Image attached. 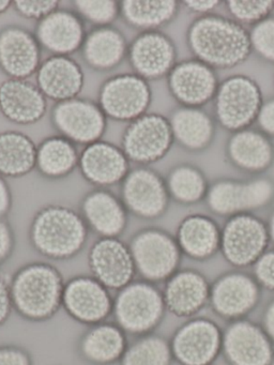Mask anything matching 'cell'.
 <instances>
[{
	"label": "cell",
	"instance_id": "6da1fadb",
	"mask_svg": "<svg viewBox=\"0 0 274 365\" xmlns=\"http://www.w3.org/2000/svg\"><path fill=\"white\" fill-rule=\"evenodd\" d=\"M186 44L195 59L214 70L241 66L253 53L248 29L215 14L198 16L191 23Z\"/></svg>",
	"mask_w": 274,
	"mask_h": 365
},
{
	"label": "cell",
	"instance_id": "7a4b0ae2",
	"mask_svg": "<svg viewBox=\"0 0 274 365\" xmlns=\"http://www.w3.org/2000/svg\"><path fill=\"white\" fill-rule=\"evenodd\" d=\"M89 230L81 213L70 207L49 205L32 217L29 241L44 257L68 260L85 247Z\"/></svg>",
	"mask_w": 274,
	"mask_h": 365
},
{
	"label": "cell",
	"instance_id": "3957f363",
	"mask_svg": "<svg viewBox=\"0 0 274 365\" xmlns=\"http://www.w3.org/2000/svg\"><path fill=\"white\" fill-rule=\"evenodd\" d=\"M64 285L61 273L53 264H25L10 282L13 309L30 322L51 319L62 307Z\"/></svg>",
	"mask_w": 274,
	"mask_h": 365
},
{
	"label": "cell",
	"instance_id": "277c9868",
	"mask_svg": "<svg viewBox=\"0 0 274 365\" xmlns=\"http://www.w3.org/2000/svg\"><path fill=\"white\" fill-rule=\"evenodd\" d=\"M263 103L258 83L250 76L235 74L218 85L213 99L214 119L226 131H241L256 123Z\"/></svg>",
	"mask_w": 274,
	"mask_h": 365
},
{
	"label": "cell",
	"instance_id": "5b68a950",
	"mask_svg": "<svg viewBox=\"0 0 274 365\" xmlns=\"http://www.w3.org/2000/svg\"><path fill=\"white\" fill-rule=\"evenodd\" d=\"M163 292L153 283L133 281L118 290L113 299V315L124 332L146 334L153 330L164 316Z\"/></svg>",
	"mask_w": 274,
	"mask_h": 365
},
{
	"label": "cell",
	"instance_id": "8992f818",
	"mask_svg": "<svg viewBox=\"0 0 274 365\" xmlns=\"http://www.w3.org/2000/svg\"><path fill=\"white\" fill-rule=\"evenodd\" d=\"M131 253L136 272L143 279L156 283L167 281L177 272L182 252L176 237L158 227H146L131 239Z\"/></svg>",
	"mask_w": 274,
	"mask_h": 365
},
{
	"label": "cell",
	"instance_id": "52a82bcc",
	"mask_svg": "<svg viewBox=\"0 0 274 365\" xmlns=\"http://www.w3.org/2000/svg\"><path fill=\"white\" fill-rule=\"evenodd\" d=\"M206 202L220 217L252 213L269 206L274 200V181L259 176L250 180L220 179L209 185Z\"/></svg>",
	"mask_w": 274,
	"mask_h": 365
},
{
	"label": "cell",
	"instance_id": "ba28073f",
	"mask_svg": "<svg viewBox=\"0 0 274 365\" xmlns=\"http://www.w3.org/2000/svg\"><path fill=\"white\" fill-rule=\"evenodd\" d=\"M173 143L168 117L146 113L128 123L122 134L121 149L128 161L148 166L164 159Z\"/></svg>",
	"mask_w": 274,
	"mask_h": 365
},
{
	"label": "cell",
	"instance_id": "9c48e42d",
	"mask_svg": "<svg viewBox=\"0 0 274 365\" xmlns=\"http://www.w3.org/2000/svg\"><path fill=\"white\" fill-rule=\"evenodd\" d=\"M152 89L145 78L133 73L111 76L101 85L98 104L107 118L128 123L147 113Z\"/></svg>",
	"mask_w": 274,
	"mask_h": 365
},
{
	"label": "cell",
	"instance_id": "30bf717a",
	"mask_svg": "<svg viewBox=\"0 0 274 365\" xmlns=\"http://www.w3.org/2000/svg\"><path fill=\"white\" fill-rule=\"evenodd\" d=\"M107 119L98 102L83 98L57 102L51 110V125L59 135L83 146L101 140Z\"/></svg>",
	"mask_w": 274,
	"mask_h": 365
},
{
	"label": "cell",
	"instance_id": "8fae6325",
	"mask_svg": "<svg viewBox=\"0 0 274 365\" xmlns=\"http://www.w3.org/2000/svg\"><path fill=\"white\" fill-rule=\"evenodd\" d=\"M122 202L126 210L143 220H156L168 209L166 181L148 166L133 168L121 182Z\"/></svg>",
	"mask_w": 274,
	"mask_h": 365
},
{
	"label": "cell",
	"instance_id": "7c38bea8",
	"mask_svg": "<svg viewBox=\"0 0 274 365\" xmlns=\"http://www.w3.org/2000/svg\"><path fill=\"white\" fill-rule=\"evenodd\" d=\"M270 237L268 226L253 213L229 217L220 235V250L235 266L255 264L267 251Z\"/></svg>",
	"mask_w": 274,
	"mask_h": 365
},
{
	"label": "cell",
	"instance_id": "4fadbf2b",
	"mask_svg": "<svg viewBox=\"0 0 274 365\" xmlns=\"http://www.w3.org/2000/svg\"><path fill=\"white\" fill-rule=\"evenodd\" d=\"M177 57L175 42L161 31H141L128 44L131 68L148 82L167 78L177 63Z\"/></svg>",
	"mask_w": 274,
	"mask_h": 365
},
{
	"label": "cell",
	"instance_id": "5bb4252c",
	"mask_svg": "<svg viewBox=\"0 0 274 365\" xmlns=\"http://www.w3.org/2000/svg\"><path fill=\"white\" fill-rule=\"evenodd\" d=\"M62 307L74 320L98 324L113 313V299L108 288L92 275H77L64 285Z\"/></svg>",
	"mask_w": 274,
	"mask_h": 365
},
{
	"label": "cell",
	"instance_id": "9a60e30c",
	"mask_svg": "<svg viewBox=\"0 0 274 365\" xmlns=\"http://www.w3.org/2000/svg\"><path fill=\"white\" fill-rule=\"evenodd\" d=\"M218 85L215 70L195 58L176 63L167 76L169 93L186 108H203L213 101Z\"/></svg>",
	"mask_w": 274,
	"mask_h": 365
},
{
	"label": "cell",
	"instance_id": "2e32d148",
	"mask_svg": "<svg viewBox=\"0 0 274 365\" xmlns=\"http://www.w3.org/2000/svg\"><path fill=\"white\" fill-rule=\"evenodd\" d=\"M88 262L92 277L109 290H120L136 274L130 247L119 238H98L90 247Z\"/></svg>",
	"mask_w": 274,
	"mask_h": 365
},
{
	"label": "cell",
	"instance_id": "e0dca14e",
	"mask_svg": "<svg viewBox=\"0 0 274 365\" xmlns=\"http://www.w3.org/2000/svg\"><path fill=\"white\" fill-rule=\"evenodd\" d=\"M40 43L34 33L17 25L0 29V70L8 78L28 80L41 63Z\"/></svg>",
	"mask_w": 274,
	"mask_h": 365
},
{
	"label": "cell",
	"instance_id": "ac0fdd59",
	"mask_svg": "<svg viewBox=\"0 0 274 365\" xmlns=\"http://www.w3.org/2000/svg\"><path fill=\"white\" fill-rule=\"evenodd\" d=\"M223 337L211 320L197 318L184 324L171 343L173 356L183 365H209L218 356Z\"/></svg>",
	"mask_w": 274,
	"mask_h": 365
},
{
	"label": "cell",
	"instance_id": "d6986e66",
	"mask_svg": "<svg viewBox=\"0 0 274 365\" xmlns=\"http://www.w3.org/2000/svg\"><path fill=\"white\" fill-rule=\"evenodd\" d=\"M34 36L45 48L57 56H71L81 50L87 31L85 22L74 10L58 9L36 22Z\"/></svg>",
	"mask_w": 274,
	"mask_h": 365
},
{
	"label": "cell",
	"instance_id": "ffe728a7",
	"mask_svg": "<svg viewBox=\"0 0 274 365\" xmlns=\"http://www.w3.org/2000/svg\"><path fill=\"white\" fill-rule=\"evenodd\" d=\"M78 168L88 182L103 189L121 183L131 170L121 147L104 140L85 146L79 153Z\"/></svg>",
	"mask_w": 274,
	"mask_h": 365
},
{
	"label": "cell",
	"instance_id": "44dd1931",
	"mask_svg": "<svg viewBox=\"0 0 274 365\" xmlns=\"http://www.w3.org/2000/svg\"><path fill=\"white\" fill-rule=\"evenodd\" d=\"M223 347L233 365H270L273 347L265 330L245 320L233 322L223 336Z\"/></svg>",
	"mask_w": 274,
	"mask_h": 365
},
{
	"label": "cell",
	"instance_id": "7402d4cb",
	"mask_svg": "<svg viewBox=\"0 0 274 365\" xmlns=\"http://www.w3.org/2000/svg\"><path fill=\"white\" fill-rule=\"evenodd\" d=\"M79 213L89 230L100 238H119L128 226V211L121 198L103 187L83 196Z\"/></svg>",
	"mask_w": 274,
	"mask_h": 365
},
{
	"label": "cell",
	"instance_id": "603a6c76",
	"mask_svg": "<svg viewBox=\"0 0 274 365\" xmlns=\"http://www.w3.org/2000/svg\"><path fill=\"white\" fill-rule=\"evenodd\" d=\"M0 112L15 125H34L46 114L47 99L30 81L8 78L0 84Z\"/></svg>",
	"mask_w": 274,
	"mask_h": 365
},
{
	"label": "cell",
	"instance_id": "cb8c5ba5",
	"mask_svg": "<svg viewBox=\"0 0 274 365\" xmlns=\"http://www.w3.org/2000/svg\"><path fill=\"white\" fill-rule=\"evenodd\" d=\"M36 81L46 99L57 103L78 97L85 76L81 65L72 57L51 55L41 63Z\"/></svg>",
	"mask_w": 274,
	"mask_h": 365
},
{
	"label": "cell",
	"instance_id": "d4e9b609",
	"mask_svg": "<svg viewBox=\"0 0 274 365\" xmlns=\"http://www.w3.org/2000/svg\"><path fill=\"white\" fill-rule=\"evenodd\" d=\"M225 153L233 168L250 174H263L274 163L273 142L260 130L253 128L231 133Z\"/></svg>",
	"mask_w": 274,
	"mask_h": 365
},
{
	"label": "cell",
	"instance_id": "484cf974",
	"mask_svg": "<svg viewBox=\"0 0 274 365\" xmlns=\"http://www.w3.org/2000/svg\"><path fill=\"white\" fill-rule=\"evenodd\" d=\"M259 287L243 273H229L220 277L210 292L216 313L227 318H239L256 305Z\"/></svg>",
	"mask_w": 274,
	"mask_h": 365
},
{
	"label": "cell",
	"instance_id": "4316f807",
	"mask_svg": "<svg viewBox=\"0 0 274 365\" xmlns=\"http://www.w3.org/2000/svg\"><path fill=\"white\" fill-rule=\"evenodd\" d=\"M210 292L209 285L201 273L182 270L167 279L163 298L167 311L179 317H190L201 311Z\"/></svg>",
	"mask_w": 274,
	"mask_h": 365
},
{
	"label": "cell",
	"instance_id": "83f0119b",
	"mask_svg": "<svg viewBox=\"0 0 274 365\" xmlns=\"http://www.w3.org/2000/svg\"><path fill=\"white\" fill-rule=\"evenodd\" d=\"M81 51L88 67L107 72L121 65L128 57V43L123 33L113 25L93 27L87 33Z\"/></svg>",
	"mask_w": 274,
	"mask_h": 365
},
{
	"label": "cell",
	"instance_id": "f1b7e54d",
	"mask_svg": "<svg viewBox=\"0 0 274 365\" xmlns=\"http://www.w3.org/2000/svg\"><path fill=\"white\" fill-rule=\"evenodd\" d=\"M173 140L190 153L207 150L215 138V121L201 108L179 106L168 117Z\"/></svg>",
	"mask_w": 274,
	"mask_h": 365
},
{
	"label": "cell",
	"instance_id": "f546056e",
	"mask_svg": "<svg viewBox=\"0 0 274 365\" xmlns=\"http://www.w3.org/2000/svg\"><path fill=\"white\" fill-rule=\"evenodd\" d=\"M222 230L212 217L191 215L180 222L176 240L182 253L193 259H207L220 249Z\"/></svg>",
	"mask_w": 274,
	"mask_h": 365
},
{
	"label": "cell",
	"instance_id": "4dcf8cb0",
	"mask_svg": "<svg viewBox=\"0 0 274 365\" xmlns=\"http://www.w3.org/2000/svg\"><path fill=\"white\" fill-rule=\"evenodd\" d=\"M180 5L175 0H124L120 1V16L132 29L160 31L177 18Z\"/></svg>",
	"mask_w": 274,
	"mask_h": 365
},
{
	"label": "cell",
	"instance_id": "1f68e13d",
	"mask_svg": "<svg viewBox=\"0 0 274 365\" xmlns=\"http://www.w3.org/2000/svg\"><path fill=\"white\" fill-rule=\"evenodd\" d=\"M38 146L27 134L16 130L0 133V175L4 178H19L36 166Z\"/></svg>",
	"mask_w": 274,
	"mask_h": 365
},
{
	"label": "cell",
	"instance_id": "d6a6232c",
	"mask_svg": "<svg viewBox=\"0 0 274 365\" xmlns=\"http://www.w3.org/2000/svg\"><path fill=\"white\" fill-rule=\"evenodd\" d=\"M126 350V335L118 324H93L81 339V354L94 364H111L121 359Z\"/></svg>",
	"mask_w": 274,
	"mask_h": 365
},
{
	"label": "cell",
	"instance_id": "836d02e7",
	"mask_svg": "<svg viewBox=\"0 0 274 365\" xmlns=\"http://www.w3.org/2000/svg\"><path fill=\"white\" fill-rule=\"evenodd\" d=\"M76 145L61 135L45 138L38 146L36 170L47 179H62L78 166Z\"/></svg>",
	"mask_w": 274,
	"mask_h": 365
},
{
	"label": "cell",
	"instance_id": "e575fe53",
	"mask_svg": "<svg viewBox=\"0 0 274 365\" xmlns=\"http://www.w3.org/2000/svg\"><path fill=\"white\" fill-rule=\"evenodd\" d=\"M165 181L171 200L181 205H195L201 202L209 190L205 174L193 164L182 163L173 166Z\"/></svg>",
	"mask_w": 274,
	"mask_h": 365
},
{
	"label": "cell",
	"instance_id": "d590c367",
	"mask_svg": "<svg viewBox=\"0 0 274 365\" xmlns=\"http://www.w3.org/2000/svg\"><path fill=\"white\" fill-rule=\"evenodd\" d=\"M171 347L163 337L145 335L126 348L121 358L122 365H169Z\"/></svg>",
	"mask_w": 274,
	"mask_h": 365
},
{
	"label": "cell",
	"instance_id": "8d00e7d4",
	"mask_svg": "<svg viewBox=\"0 0 274 365\" xmlns=\"http://www.w3.org/2000/svg\"><path fill=\"white\" fill-rule=\"evenodd\" d=\"M72 5L83 22L94 27L111 26L120 16V1L115 0H76Z\"/></svg>",
	"mask_w": 274,
	"mask_h": 365
},
{
	"label": "cell",
	"instance_id": "74e56055",
	"mask_svg": "<svg viewBox=\"0 0 274 365\" xmlns=\"http://www.w3.org/2000/svg\"><path fill=\"white\" fill-rule=\"evenodd\" d=\"M223 4L231 19L242 26H254L271 16L274 11L273 0H228Z\"/></svg>",
	"mask_w": 274,
	"mask_h": 365
},
{
	"label": "cell",
	"instance_id": "f35d334b",
	"mask_svg": "<svg viewBox=\"0 0 274 365\" xmlns=\"http://www.w3.org/2000/svg\"><path fill=\"white\" fill-rule=\"evenodd\" d=\"M248 34L253 53L263 61L274 63V16L250 27Z\"/></svg>",
	"mask_w": 274,
	"mask_h": 365
},
{
	"label": "cell",
	"instance_id": "ab89813d",
	"mask_svg": "<svg viewBox=\"0 0 274 365\" xmlns=\"http://www.w3.org/2000/svg\"><path fill=\"white\" fill-rule=\"evenodd\" d=\"M12 7L21 18L36 22L59 9L58 0H15Z\"/></svg>",
	"mask_w": 274,
	"mask_h": 365
},
{
	"label": "cell",
	"instance_id": "60d3db41",
	"mask_svg": "<svg viewBox=\"0 0 274 365\" xmlns=\"http://www.w3.org/2000/svg\"><path fill=\"white\" fill-rule=\"evenodd\" d=\"M255 274L261 285L274 290V250L265 251L255 262Z\"/></svg>",
	"mask_w": 274,
	"mask_h": 365
},
{
	"label": "cell",
	"instance_id": "b9f144b4",
	"mask_svg": "<svg viewBox=\"0 0 274 365\" xmlns=\"http://www.w3.org/2000/svg\"><path fill=\"white\" fill-rule=\"evenodd\" d=\"M15 247V234L6 219H0V266L12 255Z\"/></svg>",
	"mask_w": 274,
	"mask_h": 365
},
{
	"label": "cell",
	"instance_id": "7bdbcfd3",
	"mask_svg": "<svg viewBox=\"0 0 274 365\" xmlns=\"http://www.w3.org/2000/svg\"><path fill=\"white\" fill-rule=\"evenodd\" d=\"M258 130L268 138H274V97L263 101L256 119Z\"/></svg>",
	"mask_w": 274,
	"mask_h": 365
},
{
	"label": "cell",
	"instance_id": "ee69618b",
	"mask_svg": "<svg viewBox=\"0 0 274 365\" xmlns=\"http://www.w3.org/2000/svg\"><path fill=\"white\" fill-rule=\"evenodd\" d=\"M0 365H31L29 354L14 346L0 347Z\"/></svg>",
	"mask_w": 274,
	"mask_h": 365
},
{
	"label": "cell",
	"instance_id": "f6af8a7d",
	"mask_svg": "<svg viewBox=\"0 0 274 365\" xmlns=\"http://www.w3.org/2000/svg\"><path fill=\"white\" fill-rule=\"evenodd\" d=\"M12 309L10 282L0 273V326L6 322Z\"/></svg>",
	"mask_w": 274,
	"mask_h": 365
},
{
	"label": "cell",
	"instance_id": "bcb514c9",
	"mask_svg": "<svg viewBox=\"0 0 274 365\" xmlns=\"http://www.w3.org/2000/svg\"><path fill=\"white\" fill-rule=\"evenodd\" d=\"M180 4L191 14L203 16L213 14L214 10L222 3L218 0H186Z\"/></svg>",
	"mask_w": 274,
	"mask_h": 365
},
{
	"label": "cell",
	"instance_id": "7dc6e473",
	"mask_svg": "<svg viewBox=\"0 0 274 365\" xmlns=\"http://www.w3.org/2000/svg\"><path fill=\"white\" fill-rule=\"evenodd\" d=\"M13 196L6 178L0 175V219H6L12 209Z\"/></svg>",
	"mask_w": 274,
	"mask_h": 365
},
{
	"label": "cell",
	"instance_id": "c3c4849f",
	"mask_svg": "<svg viewBox=\"0 0 274 365\" xmlns=\"http://www.w3.org/2000/svg\"><path fill=\"white\" fill-rule=\"evenodd\" d=\"M265 329L270 339H274V301L270 303L265 313Z\"/></svg>",
	"mask_w": 274,
	"mask_h": 365
},
{
	"label": "cell",
	"instance_id": "681fc988",
	"mask_svg": "<svg viewBox=\"0 0 274 365\" xmlns=\"http://www.w3.org/2000/svg\"><path fill=\"white\" fill-rule=\"evenodd\" d=\"M268 232H269L270 240L274 242V211L270 217L269 222L267 224Z\"/></svg>",
	"mask_w": 274,
	"mask_h": 365
},
{
	"label": "cell",
	"instance_id": "f907efd6",
	"mask_svg": "<svg viewBox=\"0 0 274 365\" xmlns=\"http://www.w3.org/2000/svg\"><path fill=\"white\" fill-rule=\"evenodd\" d=\"M13 1L10 0H0V16L6 14L11 7H12Z\"/></svg>",
	"mask_w": 274,
	"mask_h": 365
}]
</instances>
